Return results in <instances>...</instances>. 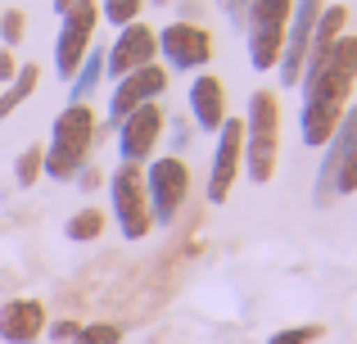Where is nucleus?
<instances>
[{"label":"nucleus","instance_id":"28","mask_svg":"<svg viewBox=\"0 0 357 344\" xmlns=\"http://www.w3.org/2000/svg\"><path fill=\"white\" fill-rule=\"evenodd\" d=\"M77 177H82V186H86V190H96V186L105 181V172H100V168H91V163H86V168H82Z\"/></svg>","mask_w":357,"mask_h":344},{"label":"nucleus","instance_id":"21","mask_svg":"<svg viewBox=\"0 0 357 344\" xmlns=\"http://www.w3.org/2000/svg\"><path fill=\"white\" fill-rule=\"evenodd\" d=\"M68 344H122V327L118 322H82Z\"/></svg>","mask_w":357,"mask_h":344},{"label":"nucleus","instance_id":"18","mask_svg":"<svg viewBox=\"0 0 357 344\" xmlns=\"http://www.w3.org/2000/svg\"><path fill=\"white\" fill-rule=\"evenodd\" d=\"M41 87V68L36 63H18V73H14V82H5V91H0V118H9L18 105H23L32 91Z\"/></svg>","mask_w":357,"mask_h":344},{"label":"nucleus","instance_id":"6","mask_svg":"<svg viewBox=\"0 0 357 344\" xmlns=\"http://www.w3.org/2000/svg\"><path fill=\"white\" fill-rule=\"evenodd\" d=\"M105 181H109V213H114L122 240H127V245L145 240L149 231H154V222H149L145 177H140V163H118V168L109 172Z\"/></svg>","mask_w":357,"mask_h":344},{"label":"nucleus","instance_id":"20","mask_svg":"<svg viewBox=\"0 0 357 344\" xmlns=\"http://www.w3.org/2000/svg\"><path fill=\"white\" fill-rule=\"evenodd\" d=\"M145 5L149 0H100V18H105L109 27H127L145 14Z\"/></svg>","mask_w":357,"mask_h":344},{"label":"nucleus","instance_id":"26","mask_svg":"<svg viewBox=\"0 0 357 344\" xmlns=\"http://www.w3.org/2000/svg\"><path fill=\"white\" fill-rule=\"evenodd\" d=\"M77 327H82V322H73V317H59V322H45V336H50L54 344H68L73 336H77Z\"/></svg>","mask_w":357,"mask_h":344},{"label":"nucleus","instance_id":"4","mask_svg":"<svg viewBox=\"0 0 357 344\" xmlns=\"http://www.w3.org/2000/svg\"><path fill=\"white\" fill-rule=\"evenodd\" d=\"M145 177V204H149V222L154 227H172L176 213L190 200V163L181 154H154V159L140 168Z\"/></svg>","mask_w":357,"mask_h":344},{"label":"nucleus","instance_id":"30","mask_svg":"<svg viewBox=\"0 0 357 344\" xmlns=\"http://www.w3.org/2000/svg\"><path fill=\"white\" fill-rule=\"evenodd\" d=\"M50 5H54V14H63V9H73L77 0H50Z\"/></svg>","mask_w":357,"mask_h":344},{"label":"nucleus","instance_id":"25","mask_svg":"<svg viewBox=\"0 0 357 344\" xmlns=\"http://www.w3.org/2000/svg\"><path fill=\"white\" fill-rule=\"evenodd\" d=\"M353 190H357V141H353L349 159H344L340 177H335V200H340V195H353Z\"/></svg>","mask_w":357,"mask_h":344},{"label":"nucleus","instance_id":"15","mask_svg":"<svg viewBox=\"0 0 357 344\" xmlns=\"http://www.w3.org/2000/svg\"><path fill=\"white\" fill-rule=\"evenodd\" d=\"M45 304L41 299H9L0 304V340L5 344H36L45 340Z\"/></svg>","mask_w":357,"mask_h":344},{"label":"nucleus","instance_id":"17","mask_svg":"<svg viewBox=\"0 0 357 344\" xmlns=\"http://www.w3.org/2000/svg\"><path fill=\"white\" fill-rule=\"evenodd\" d=\"M100 77H105V45H91L82 68L73 73V82H68V105H86V96L100 91Z\"/></svg>","mask_w":357,"mask_h":344},{"label":"nucleus","instance_id":"7","mask_svg":"<svg viewBox=\"0 0 357 344\" xmlns=\"http://www.w3.org/2000/svg\"><path fill=\"white\" fill-rule=\"evenodd\" d=\"M154 36L167 73H204L213 63V50H218L213 32L195 18H172L167 27H154Z\"/></svg>","mask_w":357,"mask_h":344},{"label":"nucleus","instance_id":"9","mask_svg":"<svg viewBox=\"0 0 357 344\" xmlns=\"http://www.w3.org/2000/svg\"><path fill=\"white\" fill-rule=\"evenodd\" d=\"M321 5H326V0H294V9H289L285 45H280V59H276L280 91H294V87H298V77H303L307 41H312V27H317V18H321Z\"/></svg>","mask_w":357,"mask_h":344},{"label":"nucleus","instance_id":"24","mask_svg":"<svg viewBox=\"0 0 357 344\" xmlns=\"http://www.w3.org/2000/svg\"><path fill=\"white\" fill-rule=\"evenodd\" d=\"M326 336V327L321 322H303V327H285V331H276L267 344H317Z\"/></svg>","mask_w":357,"mask_h":344},{"label":"nucleus","instance_id":"8","mask_svg":"<svg viewBox=\"0 0 357 344\" xmlns=\"http://www.w3.org/2000/svg\"><path fill=\"white\" fill-rule=\"evenodd\" d=\"M96 27H100L96 0H77L73 9L59 14V36H54V73H59V82H73V73L82 68L86 50L96 45Z\"/></svg>","mask_w":357,"mask_h":344},{"label":"nucleus","instance_id":"1","mask_svg":"<svg viewBox=\"0 0 357 344\" xmlns=\"http://www.w3.org/2000/svg\"><path fill=\"white\" fill-rule=\"evenodd\" d=\"M357 91V32H344L331 45L321 63H307L303 77H298V136H303L307 150H321L331 141V132L340 127L344 109L353 105Z\"/></svg>","mask_w":357,"mask_h":344},{"label":"nucleus","instance_id":"27","mask_svg":"<svg viewBox=\"0 0 357 344\" xmlns=\"http://www.w3.org/2000/svg\"><path fill=\"white\" fill-rule=\"evenodd\" d=\"M14 73H18L14 50H5V45H0V87H5V82H14Z\"/></svg>","mask_w":357,"mask_h":344},{"label":"nucleus","instance_id":"3","mask_svg":"<svg viewBox=\"0 0 357 344\" xmlns=\"http://www.w3.org/2000/svg\"><path fill=\"white\" fill-rule=\"evenodd\" d=\"M280 168V91H253L244 109V163L240 172L253 186H267Z\"/></svg>","mask_w":357,"mask_h":344},{"label":"nucleus","instance_id":"16","mask_svg":"<svg viewBox=\"0 0 357 344\" xmlns=\"http://www.w3.org/2000/svg\"><path fill=\"white\" fill-rule=\"evenodd\" d=\"M344 32H349V9H344V5H321V18H317V27H312L303 68H307V63H321L326 54H331V45L340 41Z\"/></svg>","mask_w":357,"mask_h":344},{"label":"nucleus","instance_id":"5","mask_svg":"<svg viewBox=\"0 0 357 344\" xmlns=\"http://www.w3.org/2000/svg\"><path fill=\"white\" fill-rule=\"evenodd\" d=\"M289 9H294V0H249V9H244V50L258 73H276Z\"/></svg>","mask_w":357,"mask_h":344},{"label":"nucleus","instance_id":"19","mask_svg":"<svg viewBox=\"0 0 357 344\" xmlns=\"http://www.w3.org/2000/svg\"><path fill=\"white\" fill-rule=\"evenodd\" d=\"M109 227V213H100L96 204H86V209H77L68 222H63V236L73 240V245H91V240H100Z\"/></svg>","mask_w":357,"mask_h":344},{"label":"nucleus","instance_id":"22","mask_svg":"<svg viewBox=\"0 0 357 344\" xmlns=\"http://www.w3.org/2000/svg\"><path fill=\"white\" fill-rule=\"evenodd\" d=\"M23 36H27V14L23 9H0V45L14 50V45H23Z\"/></svg>","mask_w":357,"mask_h":344},{"label":"nucleus","instance_id":"12","mask_svg":"<svg viewBox=\"0 0 357 344\" xmlns=\"http://www.w3.org/2000/svg\"><path fill=\"white\" fill-rule=\"evenodd\" d=\"M145 63H158V36L145 18H136V23L118 27L114 45H105V77L118 82V77H127V73L145 68Z\"/></svg>","mask_w":357,"mask_h":344},{"label":"nucleus","instance_id":"11","mask_svg":"<svg viewBox=\"0 0 357 344\" xmlns=\"http://www.w3.org/2000/svg\"><path fill=\"white\" fill-rule=\"evenodd\" d=\"M240 163H244V118H227L218 127L213 159H208V204L231 200V186L240 181Z\"/></svg>","mask_w":357,"mask_h":344},{"label":"nucleus","instance_id":"13","mask_svg":"<svg viewBox=\"0 0 357 344\" xmlns=\"http://www.w3.org/2000/svg\"><path fill=\"white\" fill-rule=\"evenodd\" d=\"M167 82H172V73H167L163 63H145V68H136V73H127V77H118V82H114V96H109V109H105L109 127H118L122 118L131 114V109H140V105H149V100H158V96L167 91Z\"/></svg>","mask_w":357,"mask_h":344},{"label":"nucleus","instance_id":"2","mask_svg":"<svg viewBox=\"0 0 357 344\" xmlns=\"http://www.w3.org/2000/svg\"><path fill=\"white\" fill-rule=\"evenodd\" d=\"M96 132H100V118H96L91 105H63L50 123V141L41 145V177H50V181H73V177L91 163Z\"/></svg>","mask_w":357,"mask_h":344},{"label":"nucleus","instance_id":"29","mask_svg":"<svg viewBox=\"0 0 357 344\" xmlns=\"http://www.w3.org/2000/svg\"><path fill=\"white\" fill-rule=\"evenodd\" d=\"M172 150H185V118H172Z\"/></svg>","mask_w":357,"mask_h":344},{"label":"nucleus","instance_id":"23","mask_svg":"<svg viewBox=\"0 0 357 344\" xmlns=\"http://www.w3.org/2000/svg\"><path fill=\"white\" fill-rule=\"evenodd\" d=\"M14 181L23 186V190L41 181V145H27V150L14 159Z\"/></svg>","mask_w":357,"mask_h":344},{"label":"nucleus","instance_id":"14","mask_svg":"<svg viewBox=\"0 0 357 344\" xmlns=\"http://www.w3.org/2000/svg\"><path fill=\"white\" fill-rule=\"evenodd\" d=\"M185 105H190V123L208 136H218V127L231 118L227 114V87H222V77H213V73H195L190 91H185Z\"/></svg>","mask_w":357,"mask_h":344},{"label":"nucleus","instance_id":"10","mask_svg":"<svg viewBox=\"0 0 357 344\" xmlns=\"http://www.w3.org/2000/svg\"><path fill=\"white\" fill-rule=\"evenodd\" d=\"M163 132H167V114L158 109V100L131 109V114L118 123V154H122V163H140V168H145V163L158 154Z\"/></svg>","mask_w":357,"mask_h":344}]
</instances>
